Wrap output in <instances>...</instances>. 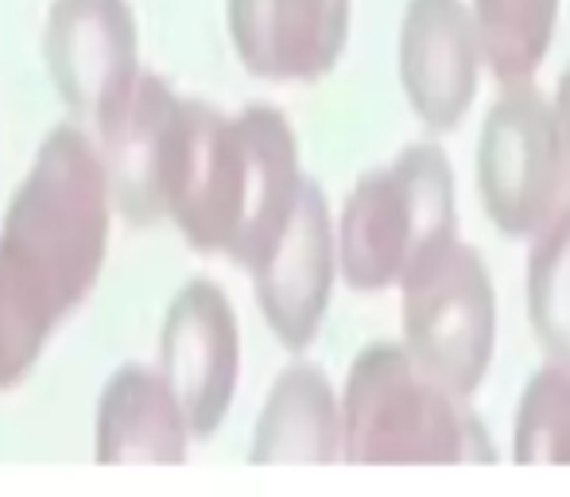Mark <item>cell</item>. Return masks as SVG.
<instances>
[{"mask_svg": "<svg viewBox=\"0 0 570 497\" xmlns=\"http://www.w3.org/2000/svg\"><path fill=\"white\" fill-rule=\"evenodd\" d=\"M109 211L98 144L78 125L47 133L0 226V389L36 366L55 327L90 295Z\"/></svg>", "mask_w": 570, "mask_h": 497, "instance_id": "1", "label": "cell"}, {"mask_svg": "<svg viewBox=\"0 0 570 497\" xmlns=\"http://www.w3.org/2000/svg\"><path fill=\"white\" fill-rule=\"evenodd\" d=\"M303 179L295 133L284 114L253 106L229 117L183 98L167 164L164 218L195 248L253 269L284 230Z\"/></svg>", "mask_w": 570, "mask_h": 497, "instance_id": "2", "label": "cell"}, {"mask_svg": "<svg viewBox=\"0 0 570 497\" xmlns=\"http://www.w3.org/2000/svg\"><path fill=\"white\" fill-rule=\"evenodd\" d=\"M342 459L481 462L497 459V451L465 397L435 381L404 342H376L345 377Z\"/></svg>", "mask_w": 570, "mask_h": 497, "instance_id": "3", "label": "cell"}, {"mask_svg": "<svg viewBox=\"0 0 570 497\" xmlns=\"http://www.w3.org/2000/svg\"><path fill=\"white\" fill-rule=\"evenodd\" d=\"M454 237L458 195L451 164L435 144H412L389 167L361 175L345 198L334 245L345 284L381 292Z\"/></svg>", "mask_w": 570, "mask_h": 497, "instance_id": "4", "label": "cell"}, {"mask_svg": "<svg viewBox=\"0 0 570 497\" xmlns=\"http://www.w3.org/2000/svg\"><path fill=\"white\" fill-rule=\"evenodd\" d=\"M404 350L458 397H473L493 366L497 292L478 248L451 245L423 256L400 280Z\"/></svg>", "mask_w": 570, "mask_h": 497, "instance_id": "5", "label": "cell"}, {"mask_svg": "<svg viewBox=\"0 0 570 497\" xmlns=\"http://www.w3.org/2000/svg\"><path fill=\"white\" fill-rule=\"evenodd\" d=\"M478 191L509 237H535L567 206V159L556 106L532 82H512L478 136Z\"/></svg>", "mask_w": 570, "mask_h": 497, "instance_id": "6", "label": "cell"}, {"mask_svg": "<svg viewBox=\"0 0 570 497\" xmlns=\"http://www.w3.org/2000/svg\"><path fill=\"white\" fill-rule=\"evenodd\" d=\"M240 373V331L229 295L210 280H190L175 295L159 334V377L179 400L190 439L226 420Z\"/></svg>", "mask_w": 570, "mask_h": 497, "instance_id": "7", "label": "cell"}, {"mask_svg": "<svg viewBox=\"0 0 570 497\" xmlns=\"http://www.w3.org/2000/svg\"><path fill=\"white\" fill-rule=\"evenodd\" d=\"M256 303L287 350H303L318 334L334 295L338 245L318 183L303 179L284 230L253 264Z\"/></svg>", "mask_w": 570, "mask_h": 497, "instance_id": "8", "label": "cell"}, {"mask_svg": "<svg viewBox=\"0 0 570 497\" xmlns=\"http://www.w3.org/2000/svg\"><path fill=\"white\" fill-rule=\"evenodd\" d=\"M47 67L70 114L98 125L140 75L128 0H55Z\"/></svg>", "mask_w": 570, "mask_h": 497, "instance_id": "9", "label": "cell"}, {"mask_svg": "<svg viewBox=\"0 0 570 497\" xmlns=\"http://www.w3.org/2000/svg\"><path fill=\"white\" fill-rule=\"evenodd\" d=\"M179 106L183 98L164 78L140 70L125 98L98 121V159L109 203L136 226L164 218Z\"/></svg>", "mask_w": 570, "mask_h": 497, "instance_id": "10", "label": "cell"}, {"mask_svg": "<svg viewBox=\"0 0 570 497\" xmlns=\"http://www.w3.org/2000/svg\"><path fill=\"white\" fill-rule=\"evenodd\" d=\"M481 43L470 4L412 0L400 28V82L415 117L446 133L473 106L481 78Z\"/></svg>", "mask_w": 570, "mask_h": 497, "instance_id": "11", "label": "cell"}, {"mask_svg": "<svg viewBox=\"0 0 570 497\" xmlns=\"http://www.w3.org/2000/svg\"><path fill=\"white\" fill-rule=\"evenodd\" d=\"M226 12L240 62L272 82L326 75L350 36V0H229Z\"/></svg>", "mask_w": 570, "mask_h": 497, "instance_id": "12", "label": "cell"}, {"mask_svg": "<svg viewBox=\"0 0 570 497\" xmlns=\"http://www.w3.org/2000/svg\"><path fill=\"white\" fill-rule=\"evenodd\" d=\"M187 447L190 428L159 370L125 366L109 377L94 444L101 462H183Z\"/></svg>", "mask_w": 570, "mask_h": 497, "instance_id": "13", "label": "cell"}, {"mask_svg": "<svg viewBox=\"0 0 570 497\" xmlns=\"http://www.w3.org/2000/svg\"><path fill=\"white\" fill-rule=\"evenodd\" d=\"M253 462L342 459V400L318 366H287L272 384L253 431Z\"/></svg>", "mask_w": 570, "mask_h": 497, "instance_id": "14", "label": "cell"}, {"mask_svg": "<svg viewBox=\"0 0 570 497\" xmlns=\"http://www.w3.org/2000/svg\"><path fill=\"white\" fill-rule=\"evenodd\" d=\"M470 16L497 82H532L556 36L559 0H473Z\"/></svg>", "mask_w": 570, "mask_h": 497, "instance_id": "15", "label": "cell"}, {"mask_svg": "<svg viewBox=\"0 0 570 497\" xmlns=\"http://www.w3.org/2000/svg\"><path fill=\"white\" fill-rule=\"evenodd\" d=\"M528 319L548 362L570 366V203L535 234L528 256Z\"/></svg>", "mask_w": 570, "mask_h": 497, "instance_id": "16", "label": "cell"}, {"mask_svg": "<svg viewBox=\"0 0 570 497\" xmlns=\"http://www.w3.org/2000/svg\"><path fill=\"white\" fill-rule=\"evenodd\" d=\"M520 462H570V366L548 362L532 373L512 423Z\"/></svg>", "mask_w": 570, "mask_h": 497, "instance_id": "17", "label": "cell"}, {"mask_svg": "<svg viewBox=\"0 0 570 497\" xmlns=\"http://www.w3.org/2000/svg\"><path fill=\"white\" fill-rule=\"evenodd\" d=\"M556 121H559V140H563V159H567V203H570V67L567 75L559 78V90H556Z\"/></svg>", "mask_w": 570, "mask_h": 497, "instance_id": "18", "label": "cell"}]
</instances>
